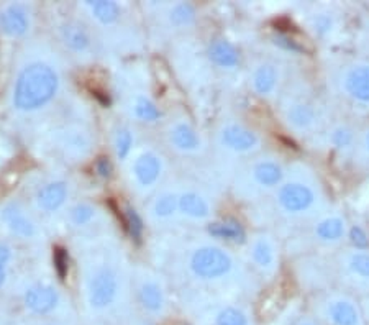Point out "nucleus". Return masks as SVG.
I'll use <instances>...</instances> for the list:
<instances>
[{
  "mask_svg": "<svg viewBox=\"0 0 369 325\" xmlns=\"http://www.w3.org/2000/svg\"><path fill=\"white\" fill-rule=\"evenodd\" d=\"M58 74L50 66L35 63L20 73L13 91V105L19 111H37L50 102L58 91Z\"/></svg>",
  "mask_w": 369,
  "mask_h": 325,
  "instance_id": "nucleus-1",
  "label": "nucleus"
},
{
  "mask_svg": "<svg viewBox=\"0 0 369 325\" xmlns=\"http://www.w3.org/2000/svg\"><path fill=\"white\" fill-rule=\"evenodd\" d=\"M234 261L230 254L217 247H202L191 258V268L200 279H218L230 273Z\"/></svg>",
  "mask_w": 369,
  "mask_h": 325,
  "instance_id": "nucleus-2",
  "label": "nucleus"
},
{
  "mask_svg": "<svg viewBox=\"0 0 369 325\" xmlns=\"http://www.w3.org/2000/svg\"><path fill=\"white\" fill-rule=\"evenodd\" d=\"M322 317L327 325H366L359 306L346 294H332L322 302Z\"/></svg>",
  "mask_w": 369,
  "mask_h": 325,
  "instance_id": "nucleus-3",
  "label": "nucleus"
},
{
  "mask_svg": "<svg viewBox=\"0 0 369 325\" xmlns=\"http://www.w3.org/2000/svg\"><path fill=\"white\" fill-rule=\"evenodd\" d=\"M278 202L284 212L302 215L310 212L317 205V192L307 183H285L278 192Z\"/></svg>",
  "mask_w": 369,
  "mask_h": 325,
  "instance_id": "nucleus-4",
  "label": "nucleus"
},
{
  "mask_svg": "<svg viewBox=\"0 0 369 325\" xmlns=\"http://www.w3.org/2000/svg\"><path fill=\"white\" fill-rule=\"evenodd\" d=\"M118 283L111 270H100L89 281V302L94 309H105L115 301Z\"/></svg>",
  "mask_w": 369,
  "mask_h": 325,
  "instance_id": "nucleus-5",
  "label": "nucleus"
},
{
  "mask_svg": "<svg viewBox=\"0 0 369 325\" xmlns=\"http://www.w3.org/2000/svg\"><path fill=\"white\" fill-rule=\"evenodd\" d=\"M343 89L348 98L359 104H369V64H357L345 73Z\"/></svg>",
  "mask_w": 369,
  "mask_h": 325,
  "instance_id": "nucleus-6",
  "label": "nucleus"
},
{
  "mask_svg": "<svg viewBox=\"0 0 369 325\" xmlns=\"http://www.w3.org/2000/svg\"><path fill=\"white\" fill-rule=\"evenodd\" d=\"M59 296L55 288L46 286V284H37L30 288L25 294V304L30 310L38 315L50 314L58 306Z\"/></svg>",
  "mask_w": 369,
  "mask_h": 325,
  "instance_id": "nucleus-7",
  "label": "nucleus"
},
{
  "mask_svg": "<svg viewBox=\"0 0 369 325\" xmlns=\"http://www.w3.org/2000/svg\"><path fill=\"white\" fill-rule=\"evenodd\" d=\"M343 270L354 286L369 288V252L353 250L343 257Z\"/></svg>",
  "mask_w": 369,
  "mask_h": 325,
  "instance_id": "nucleus-8",
  "label": "nucleus"
},
{
  "mask_svg": "<svg viewBox=\"0 0 369 325\" xmlns=\"http://www.w3.org/2000/svg\"><path fill=\"white\" fill-rule=\"evenodd\" d=\"M0 219L6 223L8 230L13 232L15 235L23 236V239H28V236L37 234V227H35L32 219L25 214V210L19 204L6 205L0 212Z\"/></svg>",
  "mask_w": 369,
  "mask_h": 325,
  "instance_id": "nucleus-9",
  "label": "nucleus"
},
{
  "mask_svg": "<svg viewBox=\"0 0 369 325\" xmlns=\"http://www.w3.org/2000/svg\"><path fill=\"white\" fill-rule=\"evenodd\" d=\"M220 140L223 147L228 150H234L238 153L252 151L253 148L258 147V137L252 130L245 129L241 125H228L222 130Z\"/></svg>",
  "mask_w": 369,
  "mask_h": 325,
  "instance_id": "nucleus-10",
  "label": "nucleus"
},
{
  "mask_svg": "<svg viewBox=\"0 0 369 325\" xmlns=\"http://www.w3.org/2000/svg\"><path fill=\"white\" fill-rule=\"evenodd\" d=\"M30 17L23 6H8L6 10L0 13V30L7 37H21L28 32Z\"/></svg>",
  "mask_w": 369,
  "mask_h": 325,
  "instance_id": "nucleus-11",
  "label": "nucleus"
},
{
  "mask_svg": "<svg viewBox=\"0 0 369 325\" xmlns=\"http://www.w3.org/2000/svg\"><path fill=\"white\" fill-rule=\"evenodd\" d=\"M285 120L289 125L297 131H310L317 125L319 115L315 107L305 100H299L289 105L287 112H285Z\"/></svg>",
  "mask_w": 369,
  "mask_h": 325,
  "instance_id": "nucleus-12",
  "label": "nucleus"
},
{
  "mask_svg": "<svg viewBox=\"0 0 369 325\" xmlns=\"http://www.w3.org/2000/svg\"><path fill=\"white\" fill-rule=\"evenodd\" d=\"M346 234H348V228H346L345 219L340 215L325 217L315 225V236L322 243H338L345 239Z\"/></svg>",
  "mask_w": 369,
  "mask_h": 325,
  "instance_id": "nucleus-13",
  "label": "nucleus"
},
{
  "mask_svg": "<svg viewBox=\"0 0 369 325\" xmlns=\"http://www.w3.org/2000/svg\"><path fill=\"white\" fill-rule=\"evenodd\" d=\"M66 197H68V186L63 181H55L46 184L45 187L39 189L37 201L38 205L46 212H53V210L59 209L64 204Z\"/></svg>",
  "mask_w": 369,
  "mask_h": 325,
  "instance_id": "nucleus-14",
  "label": "nucleus"
},
{
  "mask_svg": "<svg viewBox=\"0 0 369 325\" xmlns=\"http://www.w3.org/2000/svg\"><path fill=\"white\" fill-rule=\"evenodd\" d=\"M279 71L274 64H259L253 73V87L259 95H271L278 89Z\"/></svg>",
  "mask_w": 369,
  "mask_h": 325,
  "instance_id": "nucleus-15",
  "label": "nucleus"
},
{
  "mask_svg": "<svg viewBox=\"0 0 369 325\" xmlns=\"http://www.w3.org/2000/svg\"><path fill=\"white\" fill-rule=\"evenodd\" d=\"M253 178L259 186L263 187H276L283 183L284 169L278 161L265 160L259 161L253 168Z\"/></svg>",
  "mask_w": 369,
  "mask_h": 325,
  "instance_id": "nucleus-16",
  "label": "nucleus"
},
{
  "mask_svg": "<svg viewBox=\"0 0 369 325\" xmlns=\"http://www.w3.org/2000/svg\"><path fill=\"white\" fill-rule=\"evenodd\" d=\"M135 176L140 184L143 186H151L158 181L161 174V161L160 158L153 155V153H144L135 161Z\"/></svg>",
  "mask_w": 369,
  "mask_h": 325,
  "instance_id": "nucleus-17",
  "label": "nucleus"
},
{
  "mask_svg": "<svg viewBox=\"0 0 369 325\" xmlns=\"http://www.w3.org/2000/svg\"><path fill=\"white\" fill-rule=\"evenodd\" d=\"M209 56L220 68H235L240 63V55L236 48L227 39H215L209 48Z\"/></svg>",
  "mask_w": 369,
  "mask_h": 325,
  "instance_id": "nucleus-18",
  "label": "nucleus"
},
{
  "mask_svg": "<svg viewBox=\"0 0 369 325\" xmlns=\"http://www.w3.org/2000/svg\"><path fill=\"white\" fill-rule=\"evenodd\" d=\"M252 258L261 270H272L276 266V248L272 241L266 236L254 240L252 247Z\"/></svg>",
  "mask_w": 369,
  "mask_h": 325,
  "instance_id": "nucleus-19",
  "label": "nucleus"
},
{
  "mask_svg": "<svg viewBox=\"0 0 369 325\" xmlns=\"http://www.w3.org/2000/svg\"><path fill=\"white\" fill-rule=\"evenodd\" d=\"M171 142L178 150L182 151H194L200 147L199 133L187 124L176 125L171 131Z\"/></svg>",
  "mask_w": 369,
  "mask_h": 325,
  "instance_id": "nucleus-20",
  "label": "nucleus"
},
{
  "mask_svg": "<svg viewBox=\"0 0 369 325\" xmlns=\"http://www.w3.org/2000/svg\"><path fill=\"white\" fill-rule=\"evenodd\" d=\"M179 210L192 219H205L210 214L207 201L196 192H186L179 197Z\"/></svg>",
  "mask_w": 369,
  "mask_h": 325,
  "instance_id": "nucleus-21",
  "label": "nucleus"
},
{
  "mask_svg": "<svg viewBox=\"0 0 369 325\" xmlns=\"http://www.w3.org/2000/svg\"><path fill=\"white\" fill-rule=\"evenodd\" d=\"M61 37L63 41L74 51H84L89 48V35L81 25L77 24H68L61 28Z\"/></svg>",
  "mask_w": 369,
  "mask_h": 325,
  "instance_id": "nucleus-22",
  "label": "nucleus"
},
{
  "mask_svg": "<svg viewBox=\"0 0 369 325\" xmlns=\"http://www.w3.org/2000/svg\"><path fill=\"white\" fill-rule=\"evenodd\" d=\"M209 234L212 236H217V239H223V240H234V241L245 240V230H243V227H241V223L236 221H231V219L210 223Z\"/></svg>",
  "mask_w": 369,
  "mask_h": 325,
  "instance_id": "nucleus-23",
  "label": "nucleus"
},
{
  "mask_svg": "<svg viewBox=\"0 0 369 325\" xmlns=\"http://www.w3.org/2000/svg\"><path fill=\"white\" fill-rule=\"evenodd\" d=\"M140 302L149 313H160L164 307V296L156 283H144L140 289Z\"/></svg>",
  "mask_w": 369,
  "mask_h": 325,
  "instance_id": "nucleus-24",
  "label": "nucleus"
},
{
  "mask_svg": "<svg viewBox=\"0 0 369 325\" xmlns=\"http://www.w3.org/2000/svg\"><path fill=\"white\" fill-rule=\"evenodd\" d=\"M91 10L95 15V19L102 21V24H113L120 15V8L115 2H108V0H97V2H91Z\"/></svg>",
  "mask_w": 369,
  "mask_h": 325,
  "instance_id": "nucleus-25",
  "label": "nucleus"
},
{
  "mask_svg": "<svg viewBox=\"0 0 369 325\" xmlns=\"http://www.w3.org/2000/svg\"><path fill=\"white\" fill-rule=\"evenodd\" d=\"M330 143L335 150L346 151L354 145V131L348 125H338L332 130Z\"/></svg>",
  "mask_w": 369,
  "mask_h": 325,
  "instance_id": "nucleus-26",
  "label": "nucleus"
},
{
  "mask_svg": "<svg viewBox=\"0 0 369 325\" xmlns=\"http://www.w3.org/2000/svg\"><path fill=\"white\" fill-rule=\"evenodd\" d=\"M215 325H249V319L238 307L228 306L215 315Z\"/></svg>",
  "mask_w": 369,
  "mask_h": 325,
  "instance_id": "nucleus-27",
  "label": "nucleus"
},
{
  "mask_svg": "<svg viewBox=\"0 0 369 325\" xmlns=\"http://www.w3.org/2000/svg\"><path fill=\"white\" fill-rule=\"evenodd\" d=\"M196 19V10L191 3H179L171 10V20L174 25L186 26L191 25Z\"/></svg>",
  "mask_w": 369,
  "mask_h": 325,
  "instance_id": "nucleus-28",
  "label": "nucleus"
},
{
  "mask_svg": "<svg viewBox=\"0 0 369 325\" xmlns=\"http://www.w3.org/2000/svg\"><path fill=\"white\" fill-rule=\"evenodd\" d=\"M125 228L129 230L131 239L140 241L143 235V221L133 207H126L125 210Z\"/></svg>",
  "mask_w": 369,
  "mask_h": 325,
  "instance_id": "nucleus-29",
  "label": "nucleus"
},
{
  "mask_svg": "<svg viewBox=\"0 0 369 325\" xmlns=\"http://www.w3.org/2000/svg\"><path fill=\"white\" fill-rule=\"evenodd\" d=\"M135 113H136V117L142 118V120L144 122H155L160 118V111H158L156 105L153 104L149 99H144V98H140L138 100H136Z\"/></svg>",
  "mask_w": 369,
  "mask_h": 325,
  "instance_id": "nucleus-30",
  "label": "nucleus"
},
{
  "mask_svg": "<svg viewBox=\"0 0 369 325\" xmlns=\"http://www.w3.org/2000/svg\"><path fill=\"white\" fill-rule=\"evenodd\" d=\"M176 209H179V199L173 194L161 196L155 204V212L160 217H169L176 212Z\"/></svg>",
  "mask_w": 369,
  "mask_h": 325,
  "instance_id": "nucleus-31",
  "label": "nucleus"
},
{
  "mask_svg": "<svg viewBox=\"0 0 369 325\" xmlns=\"http://www.w3.org/2000/svg\"><path fill=\"white\" fill-rule=\"evenodd\" d=\"M131 145H133V137H131V131L126 129L118 130L117 138H115V148H117V155L120 160H125L129 156V153L131 150Z\"/></svg>",
  "mask_w": 369,
  "mask_h": 325,
  "instance_id": "nucleus-32",
  "label": "nucleus"
},
{
  "mask_svg": "<svg viewBox=\"0 0 369 325\" xmlns=\"http://www.w3.org/2000/svg\"><path fill=\"white\" fill-rule=\"evenodd\" d=\"M94 207L89 204H77L76 207L71 210V219L74 223L77 225H84V223L91 222L92 217H94Z\"/></svg>",
  "mask_w": 369,
  "mask_h": 325,
  "instance_id": "nucleus-33",
  "label": "nucleus"
},
{
  "mask_svg": "<svg viewBox=\"0 0 369 325\" xmlns=\"http://www.w3.org/2000/svg\"><path fill=\"white\" fill-rule=\"evenodd\" d=\"M53 258H55V268H56V271H58V276L61 279H64L69 271L68 252H66V248L63 247H56L55 253H53Z\"/></svg>",
  "mask_w": 369,
  "mask_h": 325,
  "instance_id": "nucleus-34",
  "label": "nucleus"
},
{
  "mask_svg": "<svg viewBox=\"0 0 369 325\" xmlns=\"http://www.w3.org/2000/svg\"><path fill=\"white\" fill-rule=\"evenodd\" d=\"M348 235H350L351 243H353L354 247H357V250H368V247H369V236H368L366 230H364L363 227L353 225L350 228Z\"/></svg>",
  "mask_w": 369,
  "mask_h": 325,
  "instance_id": "nucleus-35",
  "label": "nucleus"
},
{
  "mask_svg": "<svg viewBox=\"0 0 369 325\" xmlns=\"http://www.w3.org/2000/svg\"><path fill=\"white\" fill-rule=\"evenodd\" d=\"M95 169H97V173L100 178H105V179H108L112 176V162L111 160H108V158H99L97 162H95Z\"/></svg>",
  "mask_w": 369,
  "mask_h": 325,
  "instance_id": "nucleus-36",
  "label": "nucleus"
},
{
  "mask_svg": "<svg viewBox=\"0 0 369 325\" xmlns=\"http://www.w3.org/2000/svg\"><path fill=\"white\" fill-rule=\"evenodd\" d=\"M10 257H12L10 247L0 241V268H6L7 266V263L10 261Z\"/></svg>",
  "mask_w": 369,
  "mask_h": 325,
  "instance_id": "nucleus-37",
  "label": "nucleus"
},
{
  "mask_svg": "<svg viewBox=\"0 0 369 325\" xmlns=\"http://www.w3.org/2000/svg\"><path fill=\"white\" fill-rule=\"evenodd\" d=\"M92 95H94V98H97L100 102H102L104 105H108L111 104V99H108V95L107 94H104L102 91H99V89H94L92 91Z\"/></svg>",
  "mask_w": 369,
  "mask_h": 325,
  "instance_id": "nucleus-38",
  "label": "nucleus"
},
{
  "mask_svg": "<svg viewBox=\"0 0 369 325\" xmlns=\"http://www.w3.org/2000/svg\"><path fill=\"white\" fill-rule=\"evenodd\" d=\"M296 325H322L319 322V320H315V319H312V317H302V319H299Z\"/></svg>",
  "mask_w": 369,
  "mask_h": 325,
  "instance_id": "nucleus-39",
  "label": "nucleus"
},
{
  "mask_svg": "<svg viewBox=\"0 0 369 325\" xmlns=\"http://www.w3.org/2000/svg\"><path fill=\"white\" fill-rule=\"evenodd\" d=\"M363 147L364 150H366L369 153V129L364 131V137H363Z\"/></svg>",
  "mask_w": 369,
  "mask_h": 325,
  "instance_id": "nucleus-40",
  "label": "nucleus"
},
{
  "mask_svg": "<svg viewBox=\"0 0 369 325\" xmlns=\"http://www.w3.org/2000/svg\"><path fill=\"white\" fill-rule=\"evenodd\" d=\"M6 279H7V271H6V268H0V288L3 286V283H6Z\"/></svg>",
  "mask_w": 369,
  "mask_h": 325,
  "instance_id": "nucleus-41",
  "label": "nucleus"
},
{
  "mask_svg": "<svg viewBox=\"0 0 369 325\" xmlns=\"http://www.w3.org/2000/svg\"><path fill=\"white\" fill-rule=\"evenodd\" d=\"M45 325H55V324H45Z\"/></svg>",
  "mask_w": 369,
  "mask_h": 325,
  "instance_id": "nucleus-42",
  "label": "nucleus"
}]
</instances>
